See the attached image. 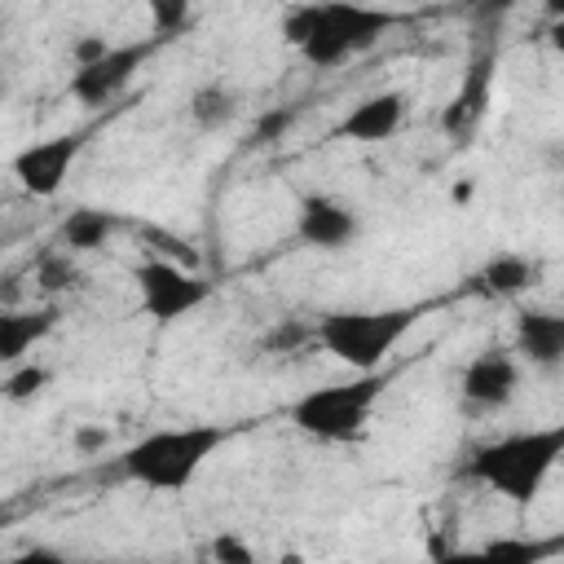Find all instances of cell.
I'll return each instance as SVG.
<instances>
[{"label":"cell","mask_w":564,"mask_h":564,"mask_svg":"<svg viewBox=\"0 0 564 564\" xmlns=\"http://www.w3.org/2000/svg\"><path fill=\"white\" fill-rule=\"evenodd\" d=\"M44 383H48V370L44 366H13L9 370V379H4V397L9 401H31V397H40L44 392Z\"/></svg>","instance_id":"obj_23"},{"label":"cell","mask_w":564,"mask_h":564,"mask_svg":"<svg viewBox=\"0 0 564 564\" xmlns=\"http://www.w3.org/2000/svg\"><path fill=\"white\" fill-rule=\"evenodd\" d=\"M546 35H551V48L564 57V18H551V31Z\"/></svg>","instance_id":"obj_30"},{"label":"cell","mask_w":564,"mask_h":564,"mask_svg":"<svg viewBox=\"0 0 564 564\" xmlns=\"http://www.w3.org/2000/svg\"><path fill=\"white\" fill-rule=\"evenodd\" d=\"M18 560H22V564H35V560H62V551H53V546H31V551H22Z\"/></svg>","instance_id":"obj_29"},{"label":"cell","mask_w":564,"mask_h":564,"mask_svg":"<svg viewBox=\"0 0 564 564\" xmlns=\"http://www.w3.org/2000/svg\"><path fill=\"white\" fill-rule=\"evenodd\" d=\"M485 560H498V564H546L555 555H564V533L555 538H494L480 546Z\"/></svg>","instance_id":"obj_17"},{"label":"cell","mask_w":564,"mask_h":564,"mask_svg":"<svg viewBox=\"0 0 564 564\" xmlns=\"http://www.w3.org/2000/svg\"><path fill=\"white\" fill-rule=\"evenodd\" d=\"M57 308L44 304V308H9L0 313V361L4 366H18L53 326H57Z\"/></svg>","instance_id":"obj_14"},{"label":"cell","mask_w":564,"mask_h":564,"mask_svg":"<svg viewBox=\"0 0 564 564\" xmlns=\"http://www.w3.org/2000/svg\"><path fill=\"white\" fill-rule=\"evenodd\" d=\"M132 278H137L141 308H145V317H154V322H176V317L194 313V308L212 295V282H203L198 273H189L185 264L163 260V256L137 264Z\"/></svg>","instance_id":"obj_6"},{"label":"cell","mask_w":564,"mask_h":564,"mask_svg":"<svg viewBox=\"0 0 564 564\" xmlns=\"http://www.w3.org/2000/svg\"><path fill=\"white\" fill-rule=\"evenodd\" d=\"M560 458H564V423L560 427H529V432H511L502 441L480 445L467 458V476L489 485L507 502L529 507L542 494V485Z\"/></svg>","instance_id":"obj_2"},{"label":"cell","mask_w":564,"mask_h":564,"mask_svg":"<svg viewBox=\"0 0 564 564\" xmlns=\"http://www.w3.org/2000/svg\"><path fill=\"white\" fill-rule=\"evenodd\" d=\"M150 9V22H154V35L159 40H176L185 26H189V0H145Z\"/></svg>","instance_id":"obj_20"},{"label":"cell","mask_w":564,"mask_h":564,"mask_svg":"<svg viewBox=\"0 0 564 564\" xmlns=\"http://www.w3.org/2000/svg\"><path fill=\"white\" fill-rule=\"evenodd\" d=\"M494 70H498V48L494 44L476 48L471 62H467V70H463V79H458V88H454V97L441 110V128L458 145L480 128V119H485V110L494 101Z\"/></svg>","instance_id":"obj_8"},{"label":"cell","mask_w":564,"mask_h":564,"mask_svg":"<svg viewBox=\"0 0 564 564\" xmlns=\"http://www.w3.org/2000/svg\"><path fill=\"white\" fill-rule=\"evenodd\" d=\"M295 119H300V106H273V110H264V115L256 119V128H251V145H273V141H282Z\"/></svg>","instance_id":"obj_21"},{"label":"cell","mask_w":564,"mask_h":564,"mask_svg":"<svg viewBox=\"0 0 564 564\" xmlns=\"http://www.w3.org/2000/svg\"><path fill=\"white\" fill-rule=\"evenodd\" d=\"M88 132H57L48 141H31L26 150L13 154V176L26 194L35 198H53L62 189V181L70 176V163L84 154Z\"/></svg>","instance_id":"obj_9"},{"label":"cell","mask_w":564,"mask_h":564,"mask_svg":"<svg viewBox=\"0 0 564 564\" xmlns=\"http://www.w3.org/2000/svg\"><path fill=\"white\" fill-rule=\"evenodd\" d=\"M207 555L220 560V564H251V560H256V551H251L247 542H238L234 533H216L212 546H207Z\"/></svg>","instance_id":"obj_26"},{"label":"cell","mask_w":564,"mask_h":564,"mask_svg":"<svg viewBox=\"0 0 564 564\" xmlns=\"http://www.w3.org/2000/svg\"><path fill=\"white\" fill-rule=\"evenodd\" d=\"M110 48H115V44H106V35H79V40L70 44V57H75V66H93V62H101Z\"/></svg>","instance_id":"obj_28"},{"label":"cell","mask_w":564,"mask_h":564,"mask_svg":"<svg viewBox=\"0 0 564 564\" xmlns=\"http://www.w3.org/2000/svg\"><path fill=\"white\" fill-rule=\"evenodd\" d=\"M70 445H75L84 458H97V454H106L110 432H106V423H79L75 436H70Z\"/></svg>","instance_id":"obj_27"},{"label":"cell","mask_w":564,"mask_h":564,"mask_svg":"<svg viewBox=\"0 0 564 564\" xmlns=\"http://www.w3.org/2000/svg\"><path fill=\"white\" fill-rule=\"evenodd\" d=\"M220 441H225V427H212V423L159 427L123 449L119 476H128L145 489H159V494H176L198 476V467L220 449Z\"/></svg>","instance_id":"obj_3"},{"label":"cell","mask_w":564,"mask_h":564,"mask_svg":"<svg viewBox=\"0 0 564 564\" xmlns=\"http://www.w3.org/2000/svg\"><path fill=\"white\" fill-rule=\"evenodd\" d=\"M516 352H524L529 366H538V370L564 366V313L520 308L516 313Z\"/></svg>","instance_id":"obj_12"},{"label":"cell","mask_w":564,"mask_h":564,"mask_svg":"<svg viewBox=\"0 0 564 564\" xmlns=\"http://www.w3.org/2000/svg\"><path fill=\"white\" fill-rule=\"evenodd\" d=\"M520 388V366L507 348H485L463 370V401L476 410H502Z\"/></svg>","instance_id":"obj_11"},{"label":"cell","mask_w":564,"mask_h":564,"mask_svg":"<svg viewBox=\"0 0 564 564\" xmlns=\"http://www.w3.org/2000/svg\"><path fill=\"white\" fill-rule=\"evenodd\" d=\"M308 339H317V326L286 317V322H278V326L264 335V352H295V348L308 344Z\"/></svg>","instance_id":"obj_22"},{"label":"cell","mask_w":564,"mask_h":564,"mask_svg":"<svg viewBox=\"0 0 564 564\" xmlns=\"http://www.w3.org/2000/svg\"><path fill=\"white\" fill-rule=\"evenodd\" d=\"M405 110H410L405 93H375V97L357 101V106L339 119L335 137H348V141H388V137L405 123Z\"/></svg>","instance_id":"obj_13"},{"label":"cell","mask_w":564,"mask_h":564,"mask_svg":"<svg viewBox=\"0 0 564 564\" xmlns=\"http://www.w3.org/2000/svg\"><path fill=\"white\" fill-rule=\"evenodd\" d=\"M189 115H194V123H198L203 132H216V128H225V123L238 115V101H234L229 88L203 84V88L189 97Z\"/></svg>","instance_id":"obj_18"},{"label":"cell","mask_w":564,"mask_h":564,"mask_svg":"<svg viewBox=\"0 0 564 564\" xmlns=\"http://www.w3.org/2000/svg\"><path fill=\"white\" fill-rule=\"evenodd\" d=\"M383 388L388 379L379 370H366L361 379H348V383L313 388L291 405V423L313 441H330V445L352 441L370 423V410L383 397Z\"/></svg>","instance_id":"obj_4"},{"label":"cell","mask_w":564,"mask_h":564,"mask_svg":"<svg viewBox=\"0 0 564 564\" xmlns=\"http://www.w3.org/2000/svg\"><path fill=\"white\" fill-rule=\"evenodd\" d=\"M546 13L551 18H564V0H546Z\"/></svg>","instance_id":"obj_32"},{"label":"cell","mask_w":564,"mask_h":564,"mask_svg":"<svg viewBox=\"0 0 564 564\" xmlns=\"http://www.w3.org/2000/svg\"><path fill=\"white\" fill-rule=\"evenodd\" d=\"M79 282H84V273L75 269L70 251H44V256L35 260V286H40L44 295H62V291H75Z\"/></svg>","instance_id":"obj_19"},{"label":"cell","mask_w":564,"mask_h":564,"mask_svg":"<svg viewBox=\"0 0 564 564\" xmlns=\"http://www.w3.org/2000/svg\"><path fill=\"white\" fill-rule=\"evenodd\" d=\"M397 22L401 13L392 9L352 4V0H313V4H295L282 18V40L295 44L313 66H339L352 53L375 48Z\"/></svg>","instance_id":"obj_1"},{"label":"cell","mask_w":564,"mask_h":564,"mask_svg":"<svg viewBox=\"0 0 564 564\" xmlns=\"http://www.w3.org/2000/svg\"><path fill=\"white\" fill-rule=\"evenodd\" d=\"M141 238H145V242H154V251H159L163 260H176V264H185V269H194V264H198V251H194L189 242H181V238H172V234H163V229H154V225H145V229H141Z\"/></svg>","instance_id":"obj_24"},{"label":"cell","mask_w":564,"mask_h":564,"mask_svg":"<svg viewBox=\"0 0 564 564\" xmlns=\"http://www.w3.org/2000/svg\"><path fill=\"white\" fill-rule=\"evenodd\" d=\"M516 9V0H467V18L480 26V31H498V22Z\"/></svg>","instance_id":"obj_25"},{"label":"cell","mask_w":564,"mask_h":564,"mask_svg":"<svg viewBox=\"0 0 564 564\" xmlns=\"http://www.w3.org/2000/svg\"><path fill=\"white\" fill-rule=\"evenodd\" d=\"M467 198H471V185H467V181H463V185H454V203H467Z\"/></svg>","instance_id":"obj_31"},{"label":"cell","mask_w":564,"mask_h":564,"mask_svg":"<svg viewBox=\"0 0 564 564\" xmlns=\"http://www.w3.org/2000/svg\"><path fill=\"white\" fill-rule=\"evenodd\" d=\"M295 234H300V242H308L317 251H339L361 234V220L352 207H344L330 194H304L300 216H295Z\"/></svg>","instance_id":"obj_10"},{"label":"cell","mask_w":564,"mask_h":564,"mask_svg":"<svg viewBox=\"0 0 564 564\" xmlns=\"http://www.w3.org/2000/svg\"><path fill=\"white\" fill-rule=\"evenodd\" d=\"M533 278H538V269H533L524 256H516V251H498V256H489L485 269L476 273V282H480L489 295H520V291L533 286Z\"/></svg>","instance_id":"obj_16"},{"label":"cell","mask_w":564,"mask_h":564,"mask_svg":"<svg viewBox=\"0 0 564 564\" xmlns=\"http://www.w3.org/2000/svg\"><path fill=\"white\" fill-rule=\"evenodd\" d=\"M119 229V216L115 212H101V207H75L66 220H62V242L70 251H97L106 247V238Z\"/></svg>","instance_id":"obj_15"},{"label":"cell","mask_w":564,"mask_h":564,"mask_svg":"<svg viewBox=\"0 0 564 564\" xmlns=\"http://www.w3.org/2000/svg\"><path fill=\"white\" fill-rule=\"evenodd\" d=\"M419 308H379V313H326L317 322V344L352 370H379V361L410 335Z\"/></svg>","instance_id":"obj_5"},{"label":"cell","mask_w":564,"mask_h":564,"mask_svg":"<svg viewBox=\"0 0 564 564\" xmlns=\"http://www.w3.org/2000/svg\"><path fill=\"white\" fill-rule=\"evenodd\" d=\"M159 44H163L159 35H154V40H141V44H115L101 62L75 66V75H70V97H75L79 106H88V110L110 106V101L132 84V75L150 62V53H154Z\"/></svg>","instance_id":"obj_7"}]
</instances>
